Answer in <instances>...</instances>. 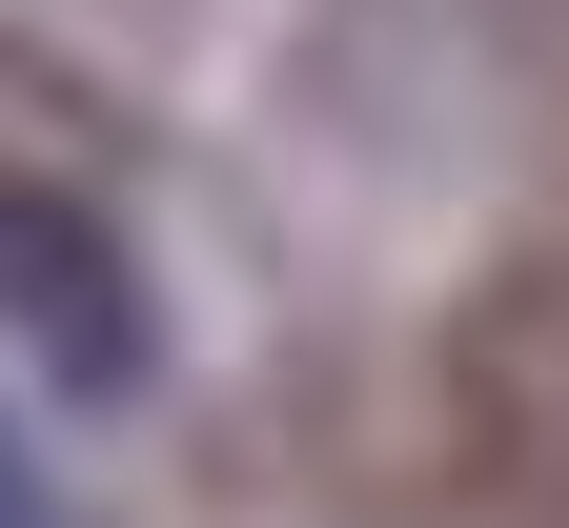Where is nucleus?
Segmentation results:
<instances>
[{"instance_id": "1", "label": "nucleus", "mask_w": 569, "mask_h": 528, "mask_svg": "<svg viewBox=\"0 0 569 528\" xmlns=\"http://www.w3.org/2000/svg\"><path fill=\"white\" fill-rule=\"evenodd\" d=\"M0 306H21L61 366H82V407H122V387H142V285H122V245H102L82 203L0 183Z\"/></svg>"}, {"instance_id": "2", "label": "nucleus", "mask_w": 569, "mask_h": 528, "mask_svg": "<svg viewBox=\"0 0 569 528\" xmlns=\"http://www.w3.org/2000/svg\"><path fill=\"white\" fill-rule=\"evenodd\" d=\"M0 528H82V508L41 488V447H21V407H0Z\"/></svg>"}]
</instances>
